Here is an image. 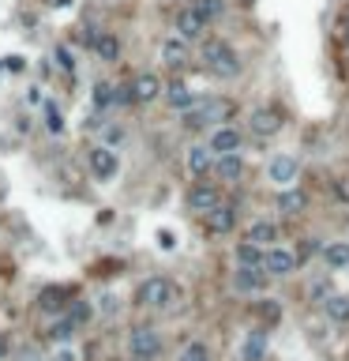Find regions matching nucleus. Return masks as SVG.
I'll use <instances>...</instances> for the list:
<instances>
[{
  "instance_id": "obj_1",
  "label": "nucleus",
  "mask_w": 349,
  "mask_h": 361,
  "mask_svg": "<svg viewBox=\"0 0 349 361\" xmlns=\"http://www.w3.org/2000/svg\"><path fill=\"white\" fill-rule=\"evenodd\" d=\"M199 61L207 64V72H214V76H222V79H233L237 72H241V57H237V49L229 42H222V38L203 42Z\"/></svg>"
},
{
  "instance_id": "obj_2",
  "label": "nucleus",
  "mask_w": 349,
  "mask_h": 361,
  "mask_svg": "<svg viewBox=\"0 0 349 361\" xmlns=\"http://www.w3.org/2000/svg\"><path fill=\"white\" fill-rule=\"evenodd\" d=\"M229 117V102L225 98H196L185 109V125L188 128H207V125H222Z\"/></svg>"
},
{
  "instance_id": "obj_3",
  "label": "nucleus",
  "mask_w": 349,
  "mask_h": 361,
  "mask_svg": "<svg viewBox=\"0 0 349 361\" xmlns=\"http://www.w3.org/2000/svg\"><path fill=\"white\" fill-rule=\"evenodd\" d=\"M173 298H177V286L169 279H146L135 290V305H143V309H169Z\"/></svg>"
},
{
  "instance_id": "obj_4",
  "label": "nucleus",
  "mask_w": 349,
  "mask_h": 361,
  "mask_svg": "<svg viewBox=\"0 0 349 361\" xmlns=\"http://www.w3.org/2000/svg\"><path fill=\"white\" fill-rule=\"evenodd\" d=\"M128 350H132V358H139V361H154L162 354V335L151 328V323L132 328L128 331Z\"/></svg>"
},
{
  "instance_id": "obj_5",
  "label": "nucleus",
  "mask_w": 349,
  "mask_h": 361,
  "mask_svg": "<svg viewBox=\"0 0 349 361\" xmlns=\"http://www.w3.org/2000/svg\"><path fill=\"white\" fill-rule=\"evenodd\" d=\"M297 264H300V256L293 252V248H286V245H271V248H267V264H263V271H267L271 279H286V275L297 271Z\"/></svg>"
},
{
  "instance_id": "obj_6",
  "label": "nucleus",
  "mask_w": 349,
  "mask_h": 361,
  "mask_svg": "<svg viewBox=\"0 0 349 361\" xmlns=\"http://www.w3.org/2000/svg\"><path fill=\"white\" fill-rule=\"evenodd\" d=\"M282 113L278 109H271V106H259V109H252V117H248V128H252V136H259V140H271V136H278L282 132Z\"/></svg>"
},
{
  "instance_id": "obj_7",
  "label": "nucleus",
  "mask_w": 349,
  "mask_h": 361,
  "mask_svg": "<svg viewBox=\"0 0 349 361\" xmlns=\"http://www.w3.org/2000/svg\"><path fill=\"white\" fill-rule=\"evenodd\" d=\"M267 173L278 188H293V181H297V173H300V162L293 159V154H278V159H271Z\"/></svg>"
},
{
  "instance_id": "obj_8",
  "label": "nucleus",
  "mask_w": 349,
  "mask_h": 361,
  "mask_svg": "<svg viewBox=\"0 0 349 361\" xmlns=\"http://www.w3.org/2000/svg\"><path fill=\"white\" fill-rule=\"evenodd\" d=\"M117 170H121V162H117L113 147H94V151H90V173H94L98 181L117 177Z\"/></svg>"
},
{
  "instance_id": "obj_9",
  "label": "nucleus",
  "mask_w": 349,
  "mask_h": 361,
  "mask_svg": "<svg viewBox=\"0 0 349 361\" xmlns=\"http://www.w3.org/2000/svg\"><path fill=\"white\" fill-rule=\"evenodd\" d=\"M203 31H207V19L196 12V8H185V12H177V38L196 42V38H203Z\"/></svg>"
},
{
  "instance_id": "obj_10",
  "label": "nucleus",
  "mask_w": 349,
  "mask_h": 361,
  "mask_svg": "<svg viewBox=\"0 0 349 361\" xmlns=\"http://www.w3.org/2000/svg\"><path fill=\"white\" fill-rule=\"evenodd\" d=\"M218 203H222V192H218V184H196V188L188 192V207L199 211V215L214 211Z\"/></svg>"
},
{
  "instance_id": "obj_11",
  "label": "nucleus",
  "mask_w": 349,
  "mask_h": 361,
  "mask_svg": "<svg viewBox=\"0 0 349 361\" xmlns=\"http://www.w3.org/2000/svg\"><path fill=\"white\" fill-rule=\"evenodd\" d=\"M207 147L214 154H237V151H241V132L229 128V125H218L214 132H210V143Z\"/></svg>"
},
{
  "instance_id": "obj_12",
  "label": "nucleus",
  "mask_w": 349,
  "mask_h": 361,
  "mask_svg": "<svg viewBox=\"0 0 349 361\" xmlns=\"http://www.w3.org/2000/svg\"><path fill=\"white\" fill-rule=\"evenodd\" d=\"M267 279H271L267 271H252V267H237L233 286H237L241 294H263V290H267Z\"/></svg>"
},
{
  "instance_id": "obj_13",
  "label": "nucleus",
  "mask_w": 349,
  "mask_h": 361,
  "mask_svg": "<svg viewBox=\"0 0 349 361\" xmlns=\"http://www.w3.org/2000/svg\"><path fill=\"white\" fill-rule=\"evenodd\" d=\"M203 222H207L210 234H229V230L237 226V211L229 207V203H218L214 211H207V215H203Z\"/></svg>"
},
{
  "instance_id": "obj_14",
  "label": "nucleus",
  "mask_w": 349,
  "mask_h": 361,
  "mask_svg": "<svg viewBox=\"0 0 349 361\" xmlns=\"http://www.w3.org/2000/svg\"><path fill=\"white\" fill-rule=\"evenodd\" d=\"M305 207H308V192L305 188H282L278 192V211L282 215L297 218V215H305Z\"/></svg>"
},
{
  "instance_id": "obj_15",
  "label": "nucleus",
  "mask_w": 349,
  "mask_h": 361,
  "mask_svg": "<svg viewBox=\"0 0 349 361\" xmlns=\"http://www.w3.org/2000/svg\"><path fill=\"white\" fill-rule=\"evenodd\" d=\"M214 159L218 154L210 151V147H191L188 151V173L191 177H207V173H214Z\"/></svg>"
},
{
  "instance_id": "obj_16",
  "label": "nucleus",
  "mask_w": 349,
  "mask_h": 361,
  "mask_svg": "<svg viewBox=\"0 0 349 361\" xmlns=\"http://www.w3.org/2000/svg\"><path fill=\"white\" fill-rule=\"evenodd\" d=\"M263 264H267V248L263 245H252V241H241V245H237V267L263 271Z\"/></svg>"
},
{
  "instance_id": "obj_17",
  "label": "nucleus",
  "mask_w": 349,
  "mask_h": 361,
  "mask_svg": "<svg viewBox=\"0 0 349 361\" xmlns=\"http://www.w3.org/2000/svg\"><path fill=\"white\" fill-rule=\"evenodd\" d=\"M132 90H135V102H154L165 87H162V79L154 76V72H139V76L132 79Z\"/></svg>"
},
{
  "instance_id": "obj_18",
  "label": "nucleus",
  "mask_w": 349,
  "mask_h": 361,
  "mask_svg": "<svg viewBox=\"0 0 349 361\" xmlns=\"http://www.w3.org/2000/svg\"><path fill=\"white\" fill-rule=\"evenodd\" d=\"M214 173H218V181H241L244 177L241 154H218V159H214Z\"/></svg>"
},
{
  "instance_id": "obj_19",
  "label": "nucleus",
  "mask_w": 349,
  "mask_h": 361,
  "mask_svg": "<svg viewBox=\"0 0 349 361\" xmlns=\"http://www.w3.org/2000/svg\"><path fill=\"white\" fill-rule=\"evenodd\" d=\"M323 312L330 323H338V328H346L349 323V294H330L323 301Z\"/></svg>"
},
{
  "instance_id": "obj_20",
  "label": "nucleus",
  "mask_w": 349,
  "mask_h": 361,
  "mask_svg": "<svg viewBox=\"0 0 349 361\" xmlns=\"http://www.w3.org/2000/svg\"><path fill=\"white\" fill-rule=\"evenodd\" d=\"M244 241L271 248L274 241H278V226H274V222H252V226H248V234H244Z\"/></svg>"
},
{
  "instance_id": "obj_21",
  "label": "nucleus",
  "mask_w": 349,
  "mask_h": 361,
  "mask_svg": "<svg viewBox=\"0 0 349 361\" xmlns=\"http://www.w3.org/2000/svg\"><path fill=\"white\" fill-rule=\"evenodd\" d=\"M323 260H327L330 271L349 267V241H330V245H323Z\"/></svg>"
},
{
  "instance_id": "obj_22",
  "label": "nucleus",
  "mask_w": 349,
  "mask_h": 361,
  "mask_svg": "<svg viewBox=\"0 0 349 361\" xmlns=\"http://www.w3.org/2000/svg\"><path fill=\"white\" fill-rule=\"evenodd\" d=\"M165 98H169V106H173V109H180V113H185L191 102H196V95L188 90V83H180V79H173L169 87H165Z\"/></svg>"
},
{
  "instance_id": "obj_23",
  "label": "nucleus",
  "mask_w": 349,
  "mask_h": 361,
  "mask_svg": "<svg viewBox=\"0 0 349 361\" xmlns=\"http://www.w3.org/2000/svg\"><path fill=\"white\" fill-rule=\"evenodd\" d=\"M162 57H165V64H173V68H180V64H188V49H185V38H169V42H162Z\"/></svg>"
},
{
  "instance_id": "obj_24",
  "label": "nucleus",
  "mask_w": 349,
  "mask_h": 361,
  "mask_svg": "<svg viewBox=\"0 0 349 361\" xmlns=\"http://www.w3.org/2000/svg\"><path fill=\"white\" fill-rule=\"evenodd\" d=\"M267 354V335L263 331H252V335L244 339V361H259Z\"/></svg>"
},
{
  "instance_id": "obj_25",
  "label": "nucleus",
  "mask_w": 349,
  "mask_h": 361,
  "mask_svg": "<svg viewBox=\"0 0 349 361\" xmlns=\"http://www.w3.org/2000/svg\"><path fill=\"white\" fill-rule=\"evenodd\" d=\"M191 8H196V12L203 15L207 23L222 19V12H225V4H222V0H191Z\"/></svg>"
},
{
  "instance_id": "obj_26",
  "label": "nucleus",
  "mask_w": 349,
  "mask_h": 361,
  "mask_svg": "<svg viewBox=\"0 0 349 361\" xmlns=\"http://www.w3.org/2000/svg\"><path fill=\"white\" fill-rule=\"evenodd\" d=\"M76 331H79V323L71 320V316H64V320H57L49 328V339H57V342H68V339H76Z\"/></svg>"
},
{
  "instance_id": "obj_27",
  "label": "nucleus",
  "mask_w": 349,
  "mask_h": 361,
  "mask_svg": "<svg viewBox=\"0 0 349 361\" xmlns=\"http://www.w3.org/2000/svg\"><path fill=\"white\" fill-rule=\"evenodd\" d=\"M177 361H210L207 342H185V346H180V354H177Z\"/></svg>"
},
{
  "instance_id": "obj_28",
  "label": "nucleus",
  "mask_w": 349,
  "mask_h": 361,
  "mask_svg": "<svg viewBox=\"0 0 349 361\" xmlns=\"http://www.w3.org/2000/svg\"><path fill=\"white\" fill-rule=\"evenodd\" d=\"M94 49H98V57H102V61H117V57H121V45H117V38H109V34L94 42Z\"/></svg>"
},
{
  "instance_id": "obj_29",
  "label": "nucleus",
  "mask_w": 349,
  "mask_h": 361,
  "mask_svg": "<svg viewBox=\"0 0 349 361\" xmlns=\"http://www.w3.org/2000/svg\"><path fill=\"white\" fill-rule=\"evenodd\" d=\"M330 294H334V290H330V279H316V282L308 286V298H312V301H319V305H323V301L330 298Z\"/></svg>"
},
{
  "instance_id": "obj_30",
  "label": "nucleus",
  "mask_w": 349,
  "mask_h": 361,
  "mask_svg": "<svg viewBox=\"0 0 349 361\" xmlns=\"http://www.w3.org/2000/svg\"><path fill=\"white\" fill-rule=\"evenodd\" d=\"M113 90H117V87H109V83H98V87H94V106H98V109H105L109 102L117 98Z\"/></svg>"
},
{
  "instance_id": "obj_31",
  "label": "nucleus",
  "mask_w": 349,
  "mask_h": 361,
  "mask_svg": "<svg viewBox=\"0 0 349 361\" xmlns=\"http://www.w3.org/2000/svg\"><path fill=\"white\" fill-rule=\"evenodd\" d=\"M60 298H64V290H45L42 298H38V305H42V309H49V312H53V309H60V305H64Z\"/></svg>"
},
{
  "instance_id": "obj_32",
  "label": "nucleus",
  "mask_w": 349,
  "mask_h": 361,
  "mask_svg": "<svg viewBox=\"0 0 349 361\" xmlns=\"http://www.w3.org/2000/svg\"><path fill=\"white\" fill-rule=\"evenodd\" d=\"M68 316H71V320H76L79 328H83V323L90 320V305H87V301H76V305H71V309H68Z\"/></svg>"
},
{
  "instance_id": "obj_33",
  "label": "nucleus",
  "mask_w": 349,
  "mask_h": 361,
  "mask_svg": "<svg viewBox=\"0 0 349 361\" xmlns=\"http://www.w3.org/2000/svg\"><path fill=\"white\" fill-rule=\"evenodd\" d=\"M45 117H49V128H53V132H60V113H57V109H53V106H45Z\"/></svg>"
},
{
  "instance_id": "obj_34",
  "label": "nucleus",
  "mask_w": 349,
  "mask_h": 361,
  "mask_svg": "<svg viewBox=\"0 0 349 361\" xmlns=\"http://www.w3.org/2000/svg\"><path fill=\"white\" fill-rule=\"evenodd\" d=\"M8 354H12V339H8L4 331H0V361H4Z\"/></svg>"
},
{
  "instance_id": "obj_35",
  "label": "nucleus",
  "mask_w": 349,
  "mask_h": 361,
  "mask_svg": "<svg viewBox=\"0 0 349 361\" xmlns=\"http://www.w3.org/2000/svg\"><path fill=\"white\" fill-rule=\"evenodd\" d=\"M57 61L64 64V68H71V57H68V49H57Z\"/></svg>"
},
{
  "instance_id": "obj_36",
  "label": "nucleus",
  "mask_w": 349,
  "mask_h": 361,
  "mask_svg": "<svg viewBox=\"0 0 349 361\" xmlns=\"http://www.w3.org/2000/svg\"><path fill=\"white\" fill-rule=\"evenodd\" d=\"M57 361H79V358H76V350H60Z\"/></svg>"
},
{
  "instance_id": "obj_37",
  "label": "nucleus",
  "mask_w": 349,
  "mask_h": 361,
  "mask_svg": "<svg viewBox=\"0 0 349 361\" xmlns=\"http://www.w3.org/2000/svg\"><path fill=\"white\" fill-rule=\"evenodd\" d=\"M342 34H346V38H349V8H346V12H342Z\"/></svg>"
}]
</instances>
